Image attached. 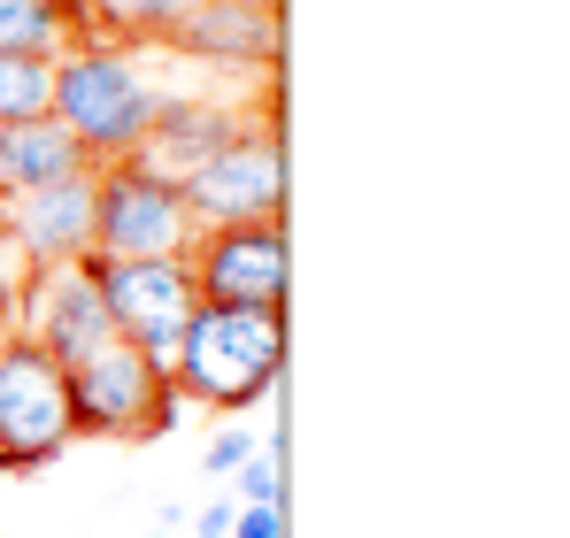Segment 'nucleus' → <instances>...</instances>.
<instances>
[{
  "label": "nucleus",
  "instance_id": "nucleus-10",
  "mask_svg": "<svg viewBox=\"0 0 570 538\" xmlns=\"http://www.w3.org/2000/svg\"><path fill=\"white\" fill-rule=\"evenodd\" d=\"M23 339H31L47 361H62V369L116 339V323H108V308H100V292L86 285V269H78V262L39 269V285H31V316H23Z\"/></svg>",
  "mask_w": 570,
  "mask_h": 538
},
{
  "label": "nucleus",
  "instance_id": "nucleus-15",
  "mask_svg": "<svg viewBox=\"0 0 570 538\" xmlns=\"http://www.w3.org/2000/svg\"><path fill=\"white\" fill-rule=\"evenodd\" d=\"M47 92H55V62H39V54H0V123L47 116Z\"/></svg>",
  "mask_w": 570,
  "mask_h": 538
},
{
  "label": "nucleus",
  "instance_id": "nucleus-18",
  "mask_svg": "<svg viewBox=\"0 0 570 538\" xmlns=\"http://www.w3.org/2000/svg\"><path fill=\"white\" fill-rule=\"evenodd\" d=\"M178 424H186V392L163 377V385H155V400H147V416H139V447H147V439H163V431H178Z\"/></svg>",
  "mask_w": 570,
  "mask_h": 538
},
{
  "label": "nucleus",
  "instance_id": "nucleus-16",
  "mask_svg": "<svg viewBox=\"0 0 570 538\" xmlns=\"http://www.w3.org/2000/svg\"><path fill=\"white\" fill-rule=\"evenodd\" d=\"M100 16H108V23H124V31L170 39V31L193 16V0H100Z\"/></svg>",
  "mask_w": 570,
  "mask_h": 538
},
{
  "label": "nucleus",
  "instance_id": "nucleus-17",
  "mask_svg": "<svg viewBox=\"0 0 570 538\" xmlns=\"http://www.w3.org/2000/svg\"><path fill=\"white\" fill-rule=\"evenodd\" d=\"M232 485H239V508H278V439L247 454V461L232 469Z\"/></svg>",
  "mask_w": 570,
  "mask_h": 538
},
{
  "label": "nucleus",
  "instance_id": "nucleus-1",
  "mask_svg": "<svg viewBox=\"0 0 570 538\" xmlns=\"http://www.w3.org/2000/svg\"><path fill=\"white\" fill-rule=\"evenodd\" d=\"M285 369V308H193L186 339H178V361H170V385L200 400V408H255L278 392Z\"/></svg>",
  "mask_w": 570,
  "mask_h": 538
},
{
  "label": "nucleus",
  "instance_id": "nucleus-3",
  "mask_svg": "<svg viewBox=\"0 0 570 538\" xmlns=\"http://www.w3.org/2000/svg\"><path fill=\"white\" fill-rule=\"evenodd\" d=\"M193 231L200 223L186 208V185L170 170H155L147 155H124V162H100L94 170V255H116V262L186 255Z\"/></svg>",
  "mask_w": 570,
  "mask_h": 538
},
{
  "label": "nucleus",
  "instance_id": "nucleus-11",
  "mask_svg": "<svg viewBox=\"0 0 570 538\" xmlns=\"http://www.w3.org/2000/svg\"><path fill=\"white\" fill-rule=\"evenodd\" d=\"M216 70H271L278 62V8L271 0H193V16L163 39Z\"/></svg>",
  "mask_w": 570,
  "mask_h": 538
},
{
  "label": "nucleus",
  "instance_id": "nucleus-8",
  "mask_svg": "<svg viewBox=\"0 0 570 538\" xmlns=\"http://www.w3.org/2000/svg\"><path fill=\"white\" fill-rule=\"evenodd\" d=\"M163 377H170V369H163L155 355H139L131 339L94 347L86 361H70V369H62V385H70V431L139 447V416H147V400H155V385H163Z\"/></svg>",
  "mask_w": 570,
  "mask_h": 538
},
{
  "label": "nucleus",
  "instance_id": "nucleus-20",
  "mask_svg": "<svg viewBox=\"0 0 570 538\" xmlns=\"http://www.w3.org/2000/svg\"><path fill=\"white\" fill-rule=\"evenodd\" d=\"M224 538H285V524H278V508H239Z\"/></svg>",
  "mask_w": 570,
  "mask_h": 538
},
{
  "label": "nucleus",
  "instance_id": "nucleus-12",
  "mask_svg": "<svg viewBox=\"0 0 570 538\" xmlns=\"http://www.w3.org/2000/svg\"><path fill=\"white\" fill-rule=\"evenodd\" d=\"M86 147L55 123V116H23V123H0V200H23L39 185L86 178Z\"/></svg>",
  "mask_w": 570,
  "mask_h": 538
},
{
  "label": "nucleus",
  "instance_id": "nucleus-13",
  "mask_svg": "<svg viewBox=\"0 0 570 538\" xmlns=\"http://www.w3.org/2000/svg\"><path fill=\"white\" fill-rule=\"evenodd\" d=\"M239 131V116L224 108V100H193V92H178V100H163L155 108V131H147V162L155 170H170V178H186L193 162H208L224 139Z\"/></svg>",
  "mask_w": 570,
  "mask_h": 538
},
{
  "label": "nucleus",
  "instance_id": "nucleus-6",
  "mask_svg": "<svg viewBox=\"0 0 570 538\" xmlns=\"http://www.w3.org/2000/svg\"><path fill=\"white\" fill-rule=\"evenodd\" d=\"M186 208L193 223H255V216H285V155H278V131L271 123H239L208 162H193L186 178Z\"/></svg>",
  "mask_w": 570,
  "mask_h": 538
},
{
  "label": "nucleus",
  "instance_id": "nucleus-21",
  "mask_svg": "<svg viewBox=\"0 0 570 538\" xmlns=\"http://www.w3.org/2000/svg\"><path fill=\"white\" fill-rule=\"evenodd\" d=\"M232 516H239L232 500H208V508H193V538H224V531H232Z\"/></svg>",
  "mask_w": 570,
  "mask_h": 538
},
{
  "label": "nucleus",
  "instance_id": "nucleus-19",
  "mask_svg": "<svg viewBox=\"0 0 570 538\" xmlns=\"http://www.w3.org/2000/svg\"><path fill=\"white\" fill-rule=\"evenodd\" d=\"M247 454H255V439H247V431L232 424V431H216V439H208V454H200V469H208V477H232V469H239Z\"/></svg>",
  "mask_w": 570,
  "mask_h": 538
},
{
  "label": "nucleus",
  "instance_id": "nucleus-4",
  "mask_svg": "<svg viewBox=\"0 0 570 538\" xmlns=\"http://www.w3.org/2000/svg\"><path fill=\"white\" fill-rule=\"evenodd\" d=\"M86 285L100 292L116 339H131L139 355H155L163 369L178 361V339H186V316L200 308L193 292L186 255H139V262H116V255H86Z\"/></svg>",
  "mask_w": 570,
  "mask_h": 538
},
{
  "label": "nucleus",
  "instance_id": "nucleus-2",
  "mask_svg": "<svg viewBox=\"0 0 570 538\" xmlns=\"http://www.w3.org/2000/svg\"><path fill=\"white\" fill-rule=\"evenodd\" d=\"M155 108H163V92L147 86V70H139L131 54H116L108 39L70 47V54L55 62L47 116L86 147V162H94V170H100V162H124V155H139V147H147Z\"/></svg>",
  "mask_w": 570,
  "mask_h": 538
},
{
  "label": "nucleus",
  "instance_id": "nucleus-14",
  "mask_svg": "<svg viewBox=\"0 0 570 538\" xmlns=\"http://www.w3.org/2000/svg\"><path fill=\"white\" fill-rule=\"evenodd\" d=\"M0 54H39V62H62V54H70L62 8H55V0H0Z\"/></svg>",
  "mask_w": 570,
  "mask_h": 538
},
{
  "label": "nucleus",
  "instance_id": "nucleus-9",
  "mask_svg": "<svg viewBox=\"0 0 570 538\" xmlns=\"http://www.w3.org/2000/svg\"><path fill=\"white\" fill-rule=\"evenodd\" d=\"M0 231L39 269L86 262L94 255V170L86 178H62V185H39L23 200H0Z\"/></svg>",
  "mask_w": 570,
  "mask_h": 538
},
{
  "label": "nucleus",
  "instance_id": "nucleus-7",
  "mask_svg": "<svg viewBox=\"0 0 570 538\" xmlns=\"http://www.w3.org/2000/svg\"><path fill=\"white\" fill-rule=\"evenodd\" d=\"M78 431H70V385H62V361H47L31 339H8L0 347V461L8 469H39V461H62Z\"/></svg>",
  "mask_w": 570,
  "mask_h": 538
},
{
  "label": "nucleus",
  "instance_id": "nucleus-5",
  "mask_svg": "<svg viewBox=\"0 0 570 538\" xmlns=\"http://www.w3.org/2000/svg\"><path fill=\"white\" fill-rule=\"evenodd\" d=\"M193 292L208 308H285V216H255V223H208L186 247Z\"/></svg>",
  "mask_w": 570,
  "mask_h": 538
}]
</instances>
